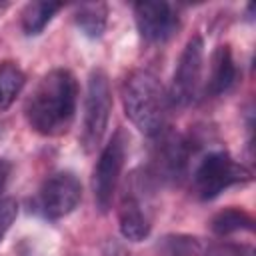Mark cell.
Returning <instances> with one entry per match:
<instances>
[{
  "mask_svg": "<svg viewBox=\"0 0 256 256\" xmlns=\"http://www.w3.org/2000/svg\"><path fill=\"white\" fill-rule=\"evenodd\" d=\"M134 22L144 42L164 44L178 32L180 14L168 2H136Z\"/></svg>",
  "mask_w": 256,
  "mask_h": 256,
  "instance_id": "30bf717a",
  "label": "cell"
},
{
  "mask_svg": "<svg viewBox=\"0 0 256 256\" xmlns=\"http://www.w3.org/2000/svg\"><path fill=\"white\" fill-rule=\"evenodd\" d=\"M238 78V68L230 44H220L210 56V74L206 80V94L222 96L232 90Z\"/></svg>",
  "mask_w": 256,
  "mask_h": 256,
  "instance_id": "8fae6325",
  "label": "cell"
},
{
  "mask_svg": "<svg viewBox=\"0 0 256 256\" xmlns=\"http://www.w3.org/2000/svg\"><path fill=\"white\" fill-rule=\"evenodd\" d=\"M156 180L148 168H138L130 174L118 206L120 234L130 242H142L152 232L154 222V190Z\"/></svg>",
  "mask_w": 256,
  "mask_h": 256,
  "instance_id": "3957f363",
  "label": "cell"
},
{
  "mask_svg": "<svg viewBox=\"0 0 256 256\" xmlns=\"http://www.w3.org/2000/svg\"><path fill=\"white\" fill-rule=\"evenodd\" d=\"M112 112V90L108 74L102 68H94L88 74L86 96H84V118L80 142L84 152H94L102 142Z\"/></svg>",
  "mask_w": 256,
  "mask_h": 256,
  "instance_id": "5b68a950",
  "label": "cell"
},
{
  "mask_svg": "<svg viewBox=\"0 0 256 256\" xmlns=\"http://www.w3.org/2000/svg\"><path fill=\"white\" fill-rule=\"evenodd\" d=\"M126 148H128V136L122 128H118L108 140V144L102 148L98 162L94 166V172H92L94 204L102 214H106L112 206V200L122 176L124 160H126Z\"/></svg>",
  "mask_w": 256,
  "mask_h": 256,
  "instance_id": "8992f818",
  "label": "cell"
},
{
  "mask_svg": "<svg viewBox=\"0 0 256 256\" xmlns=\"http://www.w3.org/2000/svg\"><path fill=\"white\" fill-rule=\"evenodd\" d=\"M78 104V80L68 68H52L46 72L30 98L24 114L34 132L40 136H62L70 130Z\"/></svg>",
  "mask_w": 256,
  "mask_h": 256,
  "instance_id": "6da1fadb",
  "label": "cell"
},
{
  "mask_svg": "<svg viewBox=\"0 0 256 256\" xmlns=\"http://www.w3.org/2000/svg\"><path fill=\"white\" fill-rule=\"evenodd\" d=\"M122 104L128 120L150 138L166 130L168 96L160 80L148 70H132L122 80Z\"/></svg>",
  "mask_w": 256,
  "mask_h": 256,
  "instance_id": "7a4b0ae2",
  "label": "cell"
},
{
  "mask_svg": "<svg viewBox=\"0 0 256 256\" xmlns=\"http://www.w3.org/2000/svg\"><path fill=\"white\" fill-rule=\"evenodd\" d=\"M208 256H252V250L248 246H236V244H218L214 248L206 250Z\"/></svg>",
  "mask_w": 256,
  "mask_h": 256,
  "instance_id": "ac0fdd59",
  "label": "cell"
},
{
  "mask_svg": "<svg viewBox=\"0 0 256 256\" xmlns=\"http://www.w3.org/2000/svg\"><path fill=\"white\" fill-rule=\"evenodd\" d=\"M16 214H18V204H16V200L4 198V200L0 202V242H2V238L6 236V232L10 230L12 222L16 220Z\"/></svg>",
  "mask_w": 256,
  "mask_h": 256,
  "instance_id": "e0dca14e",
  "label": "cell"
},
{
  "mask_svg": "<svg viewBox=\"0 0 256 256\" xmlns=\"http://www.w3.org/2000/svg\"><path fill=\"white\" fill-rule=\"evenodd\" d=\"M26 84V74L16 62L0 64V112L8 110Z\"/></svg>",
  "mask_w": 256,
  "mask_h": 256,
  "instance_id": "9a60e30c",
  "label": "cell"
},
{
  "mask_svg": "<svg viewBox=\"0 0 256 256\" xmlns=\"http://www.w3.org/2000/svg\"><path fill=\"white\" fill-rule=\"evenodd\" d=\"M202 64H204V40L200 34H194L184 44L178 64L174 68L170 92L166 94L170 106L186 108L196 100L202 80Z\"/></svg>",
  "mask_w": 256,
  "mask_h": 256,
  "instance_id": "52a82bcc",
  "label": "cell"
},
{
  "mask_svg": "<svg viewBox=\"0 0 256 256\" xmlns=\"http://www.w3.org/2000/svg\"><path fill=\"white\" fill-rule=\"evenodd\" d=\"M102 256H130V252H128V248H126L120 240H116V238H108V240L104 242Z\"/></svg>",
  "mask_w": 256,
  "mask_h": 256,
  "instance_id": "d6986e66",
  "label": "cell"
},
{
  "mask_svg": "<svg viewBox=\"0 0 256 256\" xmlns=\"http://www.w3.org/2000/svg\"><path fill=\"white\" fill-rule=\"evenodd\" d=\"M158 144L152 152V166L148 172L154 176V180L160 184H178L186 176L188 158H190V142L176 134V132H160Z\"/></svg>",
  "mask_w": 256,
  "mask_h": 256,
  "instance_id": "9c48e42d",
  "label": "cell"
},
{
  "mask_svg": "<svg viewBox=\"0 0 256 256\" xmlns=\"http://www.w3.org/2000/svg\"><path fill=\"white\" fill-rule=\"evenodd\" d=\"M10 176H12V162L8 158H0V202L4 200V192L8 188V182H10Z\"/></svg>",
  "mask_w": 256,
  "mask_h": 256,
  "instance_id": "ffe728a7",
  "label": "cell"
},
{
  "mask_svg": "<svg viewBox=\"0 0 256 256\" xmlns=\"http://www.w3.org/2000/svg\"><path fill=\"white\" fill-rule=\"evenodd\" d=\"M206 244L192 234H166L158 240V252L162 256H204Z\"/></svg>",
  "mask_w": 256,
  "mask_h": 256,
  "instance_id": "2e32d148",
  "label": "cell"
},
{
  "mask_svg": "<svg viewBox=\"0 0 256 256\" xmlns=\"http://www.w3.org/2000/svg\"><path fill=\"white\" fill-rule=\"evenodd\" d=\"M74 22L86 38H100L108 24V4L104 2H86L78 4L74 10Z\"/></svg>",
  "mask_w": 256,
  "mask_h": 256,
  "instance_id": "7c38bea8",
  "label": "cell"
},
{
  "mask_svg": "<svg viewBox=\"0 0 256 256\" xmlns=\"http://www.w3.org/2000/svg\"><path fill=\"white\" fill-rule=\"evenodd\" d=\"M208 226H210L212 234H216V236H230L236 232H252L254 230V218L250 212L236 208V206H230V208L216 212L210 218Z\"/></svg>",
  "mask_w": 256,
  "mask_h": 256,
  "instance_id": "4fadbf2b",
  "label": "cell"
},
{
  "mask_svg": "<svg viewBox=\"0 0 256 256\" xmlns=\"http://www.w3.org/2000/svg\"><path fill=\"white\" fill-rule=\"evenodd\" d=\"M252 180V172L236 162L228 152L224 150H212L208 152L196 166L192 174V186L194 194L200 200H214L224 190L246 184Z\"/></svg>",
  "mask_w": 256,
  "mask_h": 256,
  "instance_id": "277c9868",
  "label": "cell"
},
{
  "mask_svg": "<svg viewBox=\"0 0 256 256\" xmlns=\"http://www.w3.org/2000/svg\"><path fill=\"white\" fill-rule=\"evenodd\" d=\"M62 8L60 2H30L24 6L20 14V26L26 36H38L50 20L56 16V12Z\"/></svg>",
  "mask_w": 256,
  "mask_h": 256,
  "instance_id": "5bb4252c",
  "label": "cell"
},
{
  "mask_svg": "<svg viewBox=\"0 0 256 256\" xmlns=\"http://www.w3.org/2000/svg\"><path fill=\"white\" fill-rule=\"evenodd\" d=\"M82 200V184L80 178L70 170L54 172L44 180L40 186L34 208L48 220H60L76 210L78 202Z\"/></svg>",
  "mask_w": 256,
  "mask_h": 256,
  "instance_id": "ba28073f",
  "label": "cell"
}]
</instances>
